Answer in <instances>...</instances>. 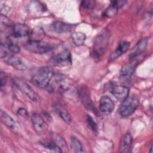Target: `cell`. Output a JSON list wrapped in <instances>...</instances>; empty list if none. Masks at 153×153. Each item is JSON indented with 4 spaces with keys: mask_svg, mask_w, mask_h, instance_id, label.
<instances>
[{
    "mask_svg": "<svg viewBox=\"0 0 153 153\" xmlns=\"http://www.w3.org/2000/svg\"><path fill=\"white\" fill-rule=\"evenodd\" d=\"M71 146L75 152H84L82 144L76 137L74 136H72L71 137Z\"/></svg>",
    "mask_w": 153,
    "mask_h": 153,
    "instance_id": "cb8c5ba5",
    "label": "cell"
},
{
    "mask_svg": "<svg viewBox=\"0 0 153 153\" xmlns=\"http://www.w3.org/2000/svg\"><path fill=\"white\" fill-rule=\"evenodd\" d=\"M110 32L108 29H103L94 38L93 46V56L94 58L102 57L105 53L109 41Z\"/></svg>",
    "mask_w": 153,
    "mask_h": 153,
    "instance_id": "7a4b0ae2",
    "label": "cell"
},
{
    "mask_svg": "<svg viewBox=\"0 0 153 153\" xmlns=\"http://www.w3.org/2000/svg\"><path fill=\"white\" fill-rule=\"evenodd\" d=\"M139 99L134 96H130L123 100L119 107V114L122 117H128L131 115L139 106Z\"/></svg>",
    "mask_w": 153,
    "mask_h": 153,
    "instance_id": "3957f363",
    "label": "cell"
},
{
    "mask_svg": "<svg viewBox=\"0 0 153 153\" xmlns=\"http://www.w3.org/2000/svg\"><path fill=\"white\" fill-rule=\"evenodd\" d=\"M130 44L129 42H127L126 41H121L118 44L116 49L110 54L109 57V60L113 61L116 59L118 58L124 53H125L128 50L130 47Z\"/></svg>",
    "mask_w": 153,
    "mask_h": 153,
    "instance_id": "e0dca14e",
    "label": "cell"
},
{
    "mask_svg": "<svg viewBox=\"0 0 153 153\" xmlns=\"http://www.w3.org/2000/svg\"><path fill=\"white\" fill-rule=\"evenodd\" d=\"M51 63L57 66H67L72 63V55L69 51L65 50L53 56Z\"/></svg>",
    "mask_w": 153,
    "mask_h": 153,
    "instance_id": "ba28073f",
    "label": "cell"
},
{
    "mask_svg": "<svg viewBox=\"0 0 153 153\" xmlns=\"http://www.w3.org/2000/svg\"><path fill=\"white\" fill-rule=\"evenodd\" d=\"M54 75V71L51 67H42L32 76V82L40 88L47 89Z\"/></svg>",
    "mask_w": 153,
    "mask_h": 153,
    "instance_id": "6da1fadb",
    "label": "cell"
},
{
    "mask_svg": "<svg viewBox=\"0 0 153 153\" xmlns=\"http://www.w3.org/2000/svg\"><path fill=\"white\" fill-rule=\"evenodd\" d=\"M40 143L47 149H48L53 152H62L61 148L54 140H45V141L41 142Z\"/></svg>",
    "mask_w": 153,
    "mask_h": 153,
    "instance_id": "603a6c76",
    "label": "cell"
},
{
    "mask_svg": "<svg viewBox=\"0 0 153 153\" xmlns=\"http://www.w3.org/2000/svg\"><path fill=\"white\" fill-rule=\"evenodd\" d=\"M14 83L17 87L31 100L33 102H36L38 100L39 97L37 93L23 79L19 78H14Z\"/></svg>",
    "mask_w": 153,
    "mask_h": 153,
    "instance_id": "8992f818",
    "label": "cell"
},
{
    "mask_svg": "<svg viewBox=\"0 0 153 153\" xmlns=\"http://www.w3.org/2000/svg\"><path fill=\"white\" fill-rule=\"evenodd\" d=\"M69 87L68 79L62 75L53 76L47 89L56 93H63L66 91Z\"/></svg>",
    "mask_w": 153,
    "mask_h": 153,
    "instance_id": "277c9868",
    "label": "cell"
},
{
    "mask_svg": "<svg viewBox=\"0 0 153 153\" xmlns=\"http://www.w3.org/2000/svg\"><path fill=\"white\" fill-rule=\"evenodd\" d=\"M86 119H87V123H88L90 128L93 131V132L96 134L97 133V131H98V127H97V123L95 122V121L92 118V117L89 115L88 114H87Z\"/></svg>",
    "mask_w": 153,
    "mask_h": 153,
    "instance_id": "484cf974",
    "label": "cell"
},
{
    "mask_svg": "<svg viewBox=\"0 0 153 153\" xmlns=\"http://www.w3.org/2000/svg\"><path fill=\"white\" fill-rule=\"evenodd\" d=\"M79 96L81 98V102H82L84 106L94 112H96V109L90 98V94L89 91L87 87H82L79 90Z\"/></svg>",
    "mask_w": 153,
    "mask_h": 153,
    "instance_id": "4fadbf2b",
    "label": "cell"
},
{
    "mask_svg": "<svg viewBox=\"0 0 153 153\" xmlns=\"http://www.w3.org/2000/svg\"><path fill=\"white\" fill-rule=\"evenodd\" d=\"M126 2H127L124 1H112L105 11V16L108 18L114 17L117 14L118 9L124 6Z\"/></svg>",
    "mask_w": 153,
    "mask_h": 153,
    "instance_id": "ac0fdd59",
    "label": "cell"
},
{
    "mask_svg": "<svg viewBox=\"0 0 153 153\" xmlns=\"http://www.w3.org/2000/svg\"><path fill=\"white\" fill-rule=\"evenodd\" d=\"M137 59L130 60V62L124 65L120 71V76L122 78H128L131 77L134 73L136 67L139 63V60Z\"/></svg>",
    "mask_w": 153,
    "mask_h": 153,
    "instance_id": "7c38bea8",
    "label": "cell"
},
{
    "mask_svg": "<svg viewBox=\"0 0 153 153\" xmlns=\"http://www.w3.org/2000/svg\"><path fill=\"white\" fill-rule=\"evenodd\" d=\"M54 109L57 114L66 123L70 124L72 117L67 109L61 105L57 103L54 105Z\"/></svg>",
    "mask_w": 153,
    "mask_h": 153,
    "instance_id": "ffe728a7",
    "label": "cell"
},
{
    "mask_svg": "<svg viewBox=\"0 0 153 153\" xmlns=\"http://www.w3.org/2000/svg\"><path fill=\"white\" fill-rule=\"evenodd\" d=\"M112 94L118 100H124L128 96L129 88L124 85H115L111 91Z\"/></svg>",
    "mask_w": 153,
    "mask_h": 153,
    "instance_id": "2e32d148",
    "label": "cell"
},
{
    "mask_svg": "<svg viewBox=\"0 0 153 153\" xmlns=\"http://www.w3.org/2000/svg\"><path fill=\"white\" fill-rule=\"evenodd\" d=\"M30 35L32 36V39L30 40L41 41L45 35L44 30L40 27L35 28L33 31H31Z\"/></svg>",
    "mask_w": 153,
    "mask_h": 153,
    "instance_id": "d4e9b609",
    "label": "cell"
},
{
    "mask_svg": "<svg viewBox=\"0 0 153 153\" xmlns=\"http://www.w3.org/2000/svg\"><path fill=\"white\" fill-rule=\"evenodd\" d=\"M2 59L7 65L11 66L14 68L19 71H25L27 69L26 64L19 57L15 55H7L4 56Z\"/></svg>",
    "mask_w": 153,
    "mask_h": 153,
    "instance_id": "9c48e42d",
    "label": "cell"
},
{
    "mask_svg": "<svg viewBox=\"0 0 153 153\" xmlns=\"http://www.w3.org/2000/svg\"><path fill=\"white\" fill-rule=\"evenodd\" d=\"M1 79H0V84H1V88H2L3 87H4L7 82V79L5 74L3 73L2 72H1Z\"/></svg>",
    "mask_w": 153,
    "mask_h": 153,
    "instance_id": "4316f807",
    "label": "cell"
},
{
    "mask_svg": "<svg viewBox=\"0 0 153 153\" xmlns=\"http://www.w3.org/2000/svg\"><path fill=\"white\" fill-rule=\"evenodd\" d=\"M148 45V39L143 38L140 40L129 56L130 60L138 58L145 50Z\"/></svg>",
    "mask_w": 153,
    "mask_h": 153,
    "instance_id": "9a60e30c",
    "label": "cell"
},
{
    "mask_svg": "<svg viewBox=\"0 0 153 153\" xmlns=\"http://www.w3.org/2000/svg\"><path fill=\"white\" fill-rule=\"evenodd\" d=\"M132 136L130 133H127L122 137L119 146V151L122 153H126L130 151L132 145Z\"/></svg>",
    "mask_w": 153,
    "mask_h": 153,
    "instance_id": "d6986e66",
    "label": "cell"
},
{
    "mask_svg": "<svg viewBox=\"0 0 153 153\" xmlns=\"http://www.w3.org/2000/svg\"><path fill=\"white\" fill-rule=\"evenodd\" d=\"M73 43L76 46H81L84 44L86 35L81 32H74L71 36Z\"/></svg>",
    "mask_w": 153,
    "mask_h": 153,
    "instance_id": "7402d4cb",
    "label": "cell"
},
{
    "mask_svg": "<svg viewBox=\"0 0 153 153\" xmlns=\"http://www.w3.org/2000/svg\"><path fill=\"white\" fill-rule=\"evenodd\" d=\"M99 108L103 115H108L112 113L114 109V103L110 97L103 96L100 99Z\"/></svg>",
    "mask_w": 153,
    "mask_h": 153,
    "instance_id": "8fae6325",
    "label": "cell"
},
{
    "mask_svg": "<svg viewBox=\"0 0 153 153\" xmlns=\"http://www.w3.org/2000/svg\"><path fill=\"white\" fill-rule=\"evenodd\" d=\"M1 119L2 122L11 130L15 131L16 130V123L14 120L2 110L1 111Z\"/></svg>",
    "mask_w": 153,
    "mask_h": 153,
    "instance_id": "44dd1931",
    "label": "cell"
},
{
    "mask_svg": "<svg viewBox=\"0 0 153 153\" xmlns=\"http://www.w3.org/2000/svg\"><path fill=\"white\" fill-rule=\"evenodd\" d=\"M31 120L35 132L39 135L45 134L47 131V124L44 118L36 112H32Z\"/></svg>",
    "mask_w": 153,
    "mask_h": 153,
    "instance_id": "52a82bcc",
    "label": "cell"
},
{
    "mask_svg": "<svg viewBox=\"0 0 153 153\" xmlns=\"http://www.w3.org/2000/svg\"><path fill=\"white\" fill-rule=\"evenodd\" d=\"M17 114L22 117H26L28 115L27 111L23 108H20V109H19V110L17 111Z\"/></svg>",
    "mask_w": 153,
    "mask_h": 153,
    "instance_id": "f1b7e54d",
    "label": "cell"
},
{
    "mask_svg": "<svg viewBox=\"0 0 153 153\" xmlns=\"http://www.w3.org/2000/svg\"><path fill=\"white\" fill-rule=\"evenodd\" d=\"M31 33V30L28 26L23 23H17L14 25L12 28V35L17 39H21L29 36Z\"/></svg>",
    "mask_w": 153,
    "mask_h": 153,
    "instance_id": "30bf717a",
    "label": "cell"
},
{
    "mask_svg": "<svg viewBox=\"0 0 153 153\" xmlns=\"http://www.w3.org/2000/svg\"><path fill=\"white\" fill-rule=\"evenodd\" d=\"M94 2L93 1H82V6L84 7L85 8H91L92 6L94 5Z\"/></svg>",
    "mask_w": 153,
    "mask_h": 153,
    "instance_id": "83f0119b",
    "label": "cell"
},
{
    "mask_svg": "<svg viewBox=\"0 0 153 153\" xmlns=\"http://www.w3.org/2000/svg\"><path fill=\"white\" fill-rule=\"evenodd\" d=\"M72 25L66 23L59 20L53 22L50 26V29L51 31L59 33L70 32L72 30Z\"/></svg>",
    "mask_w": 153,
    "mask_h": 153,
    "instance_id": "5bb4252c",
    "label": "cell"
},
{
    "mask_svg": "<svg viewBox=\"0 0 153 153\" xmlns=\"http://www.w3.org/2000/svg\"><path fill=\"white\" fill-rule=\"evenodd\" d=\"M25 48L33 53L45 54L50 51L53 47L49 44L42 41L30 40L26 44Z\"/></svg>",
    "mask_w": 153,
    "mask_h": 153,
    "instance_id": "5b68a950",
    "label": "cell"
}]
</instances>
